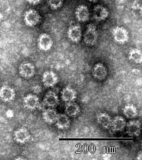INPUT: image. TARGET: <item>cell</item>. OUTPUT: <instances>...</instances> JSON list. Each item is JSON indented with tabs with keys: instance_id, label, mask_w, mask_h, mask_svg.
I'll return each instance as SVG.
<instances>
[{
	"instance_id": "6da1fadb",
	"label": "cell",
	"mask_w": 142,
	"mask_h": 160,
	"mask_svg": "<svg viewBox=\"0 0 142 160\" xmlns=\"http://www.w3.org/2000/svg\"><path fill=\"white\" fill-rule=\"evenodd\" d=\"M84 41L88 46H93L96 44L98 38L97 27L94 23L87 25L86 30L84 34Z\"/></svg>"
},
{
	"instance_id": "7a4b0ae2",
	"label": "cell",
	"mask_w": 142,
	"mask_h": 160,
	"mask_svg": "<svg viewBox=\"0 0 142 160\" xmlns=\"http://www.w3.org/2000/svg\"><path fill=\"white\" fill-rule=\"evenodd\" d=\"M41 17L39 13L34 9H29L24 15V22L27 26L34 27L40 22Z\"/></svg>"
},
{
	"instance_id": "3957f363",
	"label": "cell",
	"mask_w": 142,
	"mask_h": 160,
	"mask_svg": "<svg viewBox=\"0 0 142 160\" xmlns=\"http://www.w3.org/2000/svg\"><path fill=\"white\" fill-rule=\"evenodd\" d=\"M59 77L55 72L48 70L43 73L42 77V82L46 88H53L59 82Z\"/></svg>"
},
{
	"instance_id": "277c9868",
	"label": "cell",
	"mask_w": 142,
	"mask_h": 160,
	"mask_svg": "<svg viewBox=\"0 0 142 160\" xmlns=\"http://www.w3.org/2000/svg\"><path fill=\"white\" fill-rule=\"evenodd\" d=\"M112 35L115 41L120 44L126 43L129 39L128 31L124 27H115L113 29Z\"/></svg>"
},
{
	"instance_id": "5b68a950",
	"label": "cell",
	"mask_w": 142,
	"mask_h": 160,
	"mask_svg": "<svg viewBox=\"0 0 142 160\" xmlns=\"http://www.w3.org/2000/svg\"><path fill=\"white\" fill-rule=\"evenodd\" d=\"M67 37L71 41L78 43L81 41L82 37V31L81 26L79 24H72L67 30Z\"/></svg>"
},
{
	"instance_id": "8992f818",
	"label": "cell",
	"mask_w": 142,
	"mask_h": 160,
	"mask_svg": "<svg viewBox=\"0 0 142 160\" xmlns=\"http://www.w3.org/2000/svg\"><path fill=\"white\" fill-rule=\"evenodd\" d=\"M126 132L132 137L140 136L142 130V124L140 120L133 119L126 123Z\"/></svg>"
},
{
	"instance_id": "52a82bcc",
	"label": "cell",
	"mask_w": 142,
	"mask_h": 160,
	"mask_svg": "<svg viewBox=\"0 0 142 160\" xmlns=\"http://www.w3.org/2000/svg\"><path fill=\"white\" fill-rule=\"evenodd\" d=\"M19 72L20 75L23 78L30 79L35 75V67L30 62H23L19 66Z\"/></svg>"
},
{
	"instance_id": "ba28073f",
	"label": "cell",
	"mask_w": 142,
	"mask_h": 160,
	"mask_svg": "<svg viewBox=\"0 0 142 160\" xmlns=\"http://www.w3.org/2000/svg\"><path fill=\"white\" fill-rule=\"evenodd\" d=\"M53 44V42L51 36L46 33L41 34L37 39V46L40 50L43 51H49Z\"/></svg>"
},
{
	"instance_id": "9c48e42d",
	"label": "cell",
	"mask_w": 142,
	"mask_h": 160,
	"mask_svg": "<svg viewBox=\"0 0 142 160\" xmlns=\"http://www.w3.org/2000/svg\"><path fill=\"white\" fill-rule=\"evenodd\" d=\"M23 104L27 109L34 110L39 106V98L36 94L29 93L23 98Z\"/></svg>"
},
{
	"instance_id": "30bf717a",
	"label": "cell",
	"mask_w": 142,
	"mask_h": 160,
	"mask_svg": "<svg viewBox=\"0 0 142 160\" xmlns=\"http://www.w3.org/2000/svg\"><path fill=\"white\" fill-rule=\"evenodd\" d=\"M92 74L93 77L98 80H103L108 76V71L104 64L98 63L93 66Z\"/></svg>"
},
{
	"instance_id": "8fae6325",
	"label": "cell",
	"mask_w": 142,
	"mask_h": 160,
	"mask_svg": "<svg viewBox=\"0 0 142 160\" xmlns=\"http://www.w3.org/2000/svg\"><path fill=\"white\" fill-rule=\"evenodd\" d=\"M43 103L48 108H56L59 103V99L56 93L50 91L46 93L43 98Z\"/></svg>"
},
{
	"instance_id": "7c38bea8",
	"label": "cell",
	"mask_w": 142,
	"mask_h": 160,
	"mask_svg": "<svg viewBox=\"0 0 142 160\" xmlns=\"http://www.w3.org/2000/svg\"><path fill=\"white\" fill-rule=\"evenodd\" d=\"M14 138L17 143L25 144L29 141L31 138V135L26 128H21L15 131Z\"/></svg>"
},
{
	"instance_id": "4fadbf2b",
	"label": "cell",
	"mask_w": 142,
	"mask_h": 160,
	"mask_svg": "<svg viewBox=\"0 0 142 160\" xmlns=\"http://www.w3.org/2000/svg\"><path fill=\"white\" fill-rule=\"evenodd\" d=\"M61 97L65 102H73L77 98V93L74 88L70 86H66L62 90Z\"/></svg>"
},
{
	"instance_id": "5bb4252c",
	"label": "cell",
	"mask_w": 142,
	"mask_h": 160,
	"mask_svg": "<svg viewBox=\"0 0 142 160\" xmlns=\"http://www.w3.org/2000/svg\"><path fill=\"white\" fill-rule=\"evenodd\" d=\"M15 97V90L10 86H3L0 88V99L4 102H10Z\"/></svg>"
},
{
	"instance_id": "9a60e30c",
	"label": "cell",
	"mask_w": 142,
	"mask_h": 160,
	"mask_svg": "<svg viewBox=\"0 0 142 160\" xmlns=\"http://www.w3.org/2000/svg\"><path fill=\"white\" fill-rule=\"evenodd\" d=\"M75 16L79 22H84L88 21L90 18V12L87 7L81 4L79 6L75 12Z\"/></svg>"
},
{
	"instance_id": "2e32d148",
	"label": "cell",
	"mask_w": 142,
	"mask_h": 160,
	"mask_svg": "<svg viewBox=\"0 0 142 160\" xmlns=\"http://www.w3.org/2000/svg\"><path fill=\"white\" fill-rule=\"evenodd\" d=\"M109 12L107 9L101 5H97L93 10V18L97 21L105 20L109 16Z\"/></svg>"
},
{
	"instance_id": "e0dca14e",
	"label": "cell",
	"mask_w": 142,
	"mask_h": 160,
	"mask_svg": "<svg viewBox=\"0 0 142 160\" xmlns=\"http://www.w3.org/2000/svg\"><path fill=\"white\" fill-rule=\"evenodd\" d=\"M126 126V122L124 117L117 116L112 120L111 127L116 132H123Z\"/></svg>"
},
{
	"instance_id": "ac0fdd59",
	"label": "cell",
	"mask_w": 142,
	"mask_h": 160,
	"mask_svg": "<svg viewBox=\"0 0 142 160\" xmlns=\"http://www.w3.org/2000/svg\"><path fill=\"white\" fill-rule=\"evenodd\" d=\"M58 113L54 108H49L45 109L42 112V118L46 123L52 124L56 123Z\"/></svg>"
},
{
	"instance_id": "d6986e66",
	"label": "cell",
	"mask_w": 142,
	"mask_h": 160,
	"mask_svg": "<svg viewBox=\"0 0 142 160\" xmlns=\"http://www.w3.org/2000/svg\"><path fill=\"white\" fill-rule=\"evenodd\" d=\"M112 120L111 116L105 112L100 113L97 115V123L105 129H108L111 127Z\"/></svg>"
},
{
	"instance_id": "ffe728a7",
	"label": "cell",
	"mask_w": 142,
	"mask_h": 160,
	"mask_svg": "<svg viewBox=\"0 0 142 160\" xmlns=\"http://www.w3.org/2000/svg\"><path fill=\"white\" fill-rule=\"evenodd\" d=\"M55 123L59 129H67L70 127L71 121L67 115L58 114Z\"/></svg>"
},
{
	"instance_id": "44dd1931",
	"label": "cell",
	"mask_w": 142,
	"mask_h": 160,
	"mask_svg": "<svg viewBox=\"0 0 142 160\" xmlns=\"http://www.w3.org/2000/svg\"><path fill=\"white\" fill-rule=\"evenodd\" d=\"M124 116L129 119H135L138 116V110L137 107L131 103L126 104L123 109Z\"/></svg>"
},
{
	"instance_id": "7402d4cb",
	"label": "cell",
	"mask_w": 142,
	"mask_h": 160,
	"mask_svg": "<svg viewBox=\"0 0 142 160\" xmlns=\"http://www.w3.org/2000/svg\"><path fill=\"white\" fill-rule=\"evenodd\" d=\"M81 112V108L76 103L73 102H68L65 105V112L66 115L70 117H76L79 115Z\"/></svg>"
},
{
	"instance_id": "603a6c76",
	"label": "cell",
	"mask_w": 142,
	"mask_h": 160,
	"mask_svg": "<svg viewBox=\"0 0 142 160\" xmlns=\"http://www.w3.org/2000/svg\"><path fill=\"white\" fill-rule=\"evenodd\" d=\"M129 59L136 64H141L142 62V52L137 48H132L128 54Z\"/></svg>"
},
{
	"instance_id": "cb8c5ba5",
	"label": "cell",
	"mask_w": 142,
	"mask_h": 160,
	"mask_svg": "<svg viewBox=\"0 0 142 160\" xmlns=\"http://www.w3.org/2000/svg\"><path fill=\"white\" fill-rule=\"evenodd\" d=\"M47 2L50 8L54 10H57L61 7L64 0H47Z\"/></svg>"
},
{
	"instance_id": "d4e9b609",
	"label": "cell",
	"mask_w": 142,
	"mask_h": 160,
	"mask_svg": "<svg viewBox=\"0 0 142 160\" xmlns=\"http://www.w3.org/2000/svg\"><path fill=\"white\" fill-rule=\"evenodd\" d=\"M33 90L35 93H39L41 92L42 88H41V86H39V85H35V86H33Z\"/></svg>"
},
{
	"instance_id": "484cf974",
	"label": "cell",
	"mask_w": 142,
	"mask_h": 160,
	"mask_svg": "<svg viewBox=\"0 0 142 160\" xmlns=\"http://www.w3.org/2000/svg\"><path fill=\"white\" fill-rule=\"evenodd\" d=\"M27 2L29 3V4L32 5H37L39 4L41 2V0H27Z\"/></svg>"
},
{
	"instance_id": "4316f807",
	"label": "cell",
	"mask_w": 142,
	"mask_h": 160,
	"mask_svg": "<svg viewBox=\"0 0 142 160\" xmlns=\"http://www.w3.org/2000/svg\"><path fill=\"white\" fill-rule=\"evenodd\" d=\"M6 116L8 118H12L14 116V112L12 110H8L6 112Z\"/></svg>"
},
{
	"instance_id": "83f0119b",
	"label": "cell",
	"mask_w": 142,
	"mask_h": 160,
	"mask_svg": "<svg viewBox=\"0 0 142 160\" xmlns=\"http://www.w3.org/2000/svg\"><path fill=\"white\" fill-rule=\"evenodd\" d=\"M142 152L140 151V152H138V154H137V158H136V160H142Z\"/></svg>"
},
{
	"instance_id": "f1b7e54d",
	"label": "cell",
	"mask_w": 142,
	"mask_h": 160,
	"mask_svg": "<svg viewBox=\"0 0 142 160\" xmlns=\"http://www.w3.org/2000/svg\"><path fill=\"white\" fill-rule=\"evenodd\" d=\"M89 1L90 2H93V3H96V2H98V0H89Z\"/></svg>"
}]
</instances>
